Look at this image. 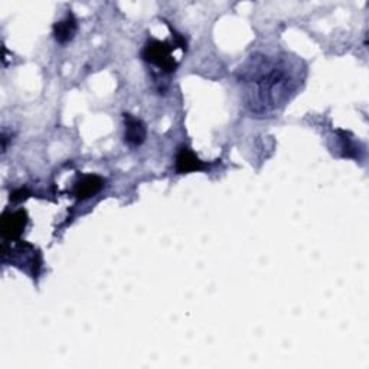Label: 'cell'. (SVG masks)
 <instances>
[{
	"instance_id": "6da1fadb",
	"label": "cell",
	"mask_w": 369,
	"mask_h": 369,
	"mask_svg": "<svg viewBox=\"0 0 369 369\" xmlns=\"http://www.w3.org/2000/svg\"><path fill=\"white\" fill-rule=\"evenodd\" d=\"M239 80L246 87L248 108L259 116L277 111L297 88L296 71L287 56L255 55Z\"/></svg>"
},
{
	"instance_id": "7a4b0ae2",
	"label": "cell",
	"mask_w": 369,
	"mask_h": 369,
	"mask_svg": "<svg viewBox=\"0 0 369 369\" xmlns=\"http://www.w3.org/2000/svg\"><path fill=\"white\" fill-rule=\"evenodd\" d=\"M174 47H170L167 42L150 40L145 47L143 60L160 68L165 73H175L178 68V62L172 56Z\"/></svg>"
},
{
	"instance_id": "3957f363",
	"label": "cell",
	"mask_w": 369,
	"mask_h": 369,
	"mask_svg": "<svg viewBox=\"0 0 369 369\" xmlns=\"http://www.w3.org/2000/svg\"><path fill=\"white\" fill-rule=\"evenodd\" d=\"M27 225V214L25 209L15 212H6L2 217V234L8 239H15L21 237Z\"/></svg>"
},
{
	"instance_id": "277c9868",
	"label": "cell",
	"mask_w": 369,
	"mask_h": 369,
	"mask_svg": "<svg viewBox=\"0 0 369 369\" xmlns=\"http://www.w3.org/2000/svg\"><path fill=\"white\" fill-rule=\"evenodd\" d=\"M124 124H126V133H124L126 145H129L130 147H139L143 145L147 136L146 124L140 119L133 117L132 115H124Z\"/></svg>"
},
{
	"instance_id": "5b68a950",
	"label": "cell",
	"mask_w": 369,
	"mask_h": 369,
	"mask_svg": "<svg viewBox=\"0 0 369 369\" xmlns=\"http://www.w3.org/2000/svg\"><path fill=\"white\" fill-rule=\"evenodd\" d=\"M209 167L205 162H202L198 156L188 147H180L176 154V172L179 175L198 172V170H204Z\"/></svg>"
},
{
	"instance_id": "8992f818",
	"label": "cell",
	"mask_w": 369,
	"mask_h": 369,
	"mask_svg": "<svg viewBox=\"0 0 369 369\" xmlns=\"http://www.w3.org/2000/svg\"><path fill=\"white\" fill-rule=\"evenodd\" d=\"M104 187V179L97 175H85L82 176L74 187V195L77 200L84 201L100 192Z\"/></svg>"
},
{
	"instance_id": "52a82bcc",
	"label": "cell",
	"mask_w": 369,
	"mask_h": 369,
	"mask_svg": "<svg viewBox=\"0 0 369 369\" xmlns=\"http://www.w3.org/2000/svg\"><path fill=\"white\" fill-rule=\"evenodd\" d=\"M77 32V19L73 13H68L67 18L56 22L53 26V36L60 44H67L75 36Z\"/></svg>"
}]
</instances>
